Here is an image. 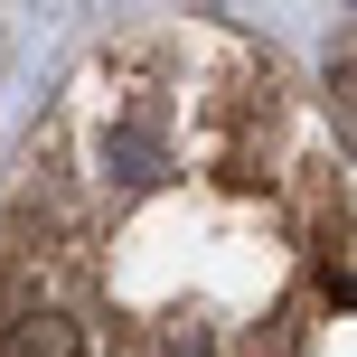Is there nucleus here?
Listing matches in <instances>:
<instances>
[{
  "instance_id": "obj_1",
  "label": "nucleus",
  "mask_w": 357,
  "mask_h": 357,
  "mask_svg": "<svg viewBox=\"0 0 357 357\" xmlns=\"http://www.w3.org/2000/svg\"><path fill=\"white\" fill-rule=\"evenodd\" d=\"M0 357H85V329H75L66 310H29V320H10Z\"/></svg>"
},
{
  "instance_id": "obj_2",
  "label": "nucleus",
  "mask_w": 357,
  "mask_h": 357,
  "mask_svg": "<svg viewBox=\"0 0 357 357\" xmlns=\"http://www.w3.org/2000/svg\"><path fill=\"white\" fill-rule=\"evenodd\" d=\"M169 357H216V339H178V348H169Z\"/></svg>"
}]
</instances>
